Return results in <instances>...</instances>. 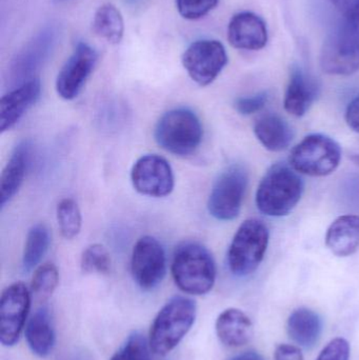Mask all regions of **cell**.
<instances>
[{"mask_svg": "<svg viewBox=\"0 0 359 360\" xmlns=\"http://www.w3.org/2000/svg\"><path fill=\"white\" fill-rule=\"evenodd\" d=\"M326 245L339 257L353 255L359 249V216L343 215L329 226Z\"/></svg>", "mask_w": 359, "mask_h": 360, "instance_id": "cell-20", "label": "cell"}, {"mask_svg": "<svg viewBox=\"0 0 359 360\" xmlns=\"http://www.w3.org/2000/svg\"><path fill=\"white\" fill-rule=\"evenodd\" d=\"M219 0H176L177 10L183 18L196 20L216 8Z\"/></svg>", "mask_w": 359, "mask_h": 360, "instance_id": "cell-30", "label": "cell"}, {"mask_svg": "<svg viewBox=\"0 0 359 360\" xmlns=\"http://www.w3.org/2000/svg\"><path fill=\"white\" fill-rule=\"evenodd\" d=\"M150 352L149 338L134 332L110 360H150Z\"/></svg>", "mask_w": 359, "mask_h": 360, "instance_id": "cell-29", "label": "cell"}, {"mask_svg": "<svg viewBox=\"0 0 359 360\" xmlns=\"http://www.w3.org/2000/svg\"><path fill=\"white\" fill-rule=\"evenodd\" d=\"M131 272L135 283L143 290L149 291L162 283L167 272V258L157 239L143 236L135 243Z\"/></svg>", "mask_w": 359, "mask_h": 360, "instance_id": "cell-12", "label": "cell"}, {"mask_svg": "<svg viewBox=\"0 0 359 360\" xmlns=\"http://www.w3.org/2000/svg\"><path fill=\"white\" fill-rule=\"evenodd\" d=\"M204 129L198 116L185 108L171 110L160 117L154 130L156 143L177 156L193 154L202 143Z\"/></svg>", "mask_w": 359, "mask_h": 360, "instance_id": "cell-5", "label": "cell"}, {"mask_svg": "<svg viewBox=\"0 0 359 360\" xmlns=\"http://www.w3.org/2000/svg\"><path fill=\"white\" fill-rule=\"evenodd\" d=\"M61 27L57 22H48L17 53L10 67V80L21 84L34 79V75L52 56L60 40Z\"/></svg>", "mask_w": 359, "mask_h": 360, "instance_id": "cell-8", "label": "cell"}, {"mask_svg": "<svg viewBox=\"0 0 359 360\" xmlns=\"http://www.w3.org/2000/svg\"><path fill=\"white\" fill-rule=\"evenodd\" d=\"M229 360H263V359L259 353L255 352V351H248V352L236 355Z\"/></svg>", "mask_w": 359, "mask_h": 360, "instance_id": "cell-36", "label": "cell"}, {"mask_svg": "<svg viewBox=\"0 0 359 360\" xmlns=\"http://www.w3.org/2000/svg\"><path fill=\"white\" fill-rule=\"evenodd\" d=\"M303 181L296 171L286 164H275L263 175L256 191L259 211L270 217L288 215L301 200Z\"/></svg>", "mask_w": 359, "mask_h": 360, "instance_id": "cell-2", "label": "cell"}, {"mask_svg": "<svg viewBox=\"0 0 359 360\" xmlns=\"http://www.w3.org/2000/svg\"><path fill=\"white\" fill-rule=\"evenodd\" d=\"M287 331L291 340L299 346L305 349L313 348L322 335V319L310 309H297L289 316Z\"/></svg>", "mask_w": 359, "mask_h": 360, "instance_id": "cell-23", "label": "cell"}, {"mask_svg": "<svg viewBox=\"0 0 359 360\" xmlns=\"http://www.w3.org/2000/svg\"><path fill=\"white\" fill-rule=\"evenodd\" d=\"M320 93L318 80L303 68H292L285 94V109L291 115L301 117L312 107Z\"/></svg>", "mask_w": 359, "mask_h": 360, "instance_id": "cell-17", "label": "cell"}, {"mask_svg": "<svg viewBox=\"0 0 359 360\" xmlns=\"http://www.w3.org/2000/svg\"><path fill=\"white\" fill-rule=\"evenodd\" d=\"M98 61V53L86 42H78L56 79V91L61 98H76L88 82Z\"/></svg>", "mask_w": 359, "mask_h": 360, "instance_id": "cell-14", "label": "cell"}, {"mask_svg": "<svg viewBox=\"0 0 359 360\" xmlns=\"http://www.w3.org/2000/svg\"><path fill=\"white\" fill-rule=\"evenodd\" d=\"M82 271L84 273L107 274L111 271V257L109 252L99 243L89 245L81 255Z\"/></svg>", "mask_w": 359, "mask_h": 360, "instance_id": "cell-28", "label": "cell"}, {"mask_svg": "<svg viewBox=\"0 0 359 360\" xmlns=\"http://www.w3.org/2000/svg\"><path fill=\"white\" fill-rule=\"evenodd\" d=\"M50 243V231L46 224L32 226L27 233L22 254V268L25 272H30L39 264L48 252Z\"/></svg>", "mask_w": 359, "mask_h": 360, "instance_id": "cell-25", "label": "cell"}, {"mask_svg": "<svg viewBox=\"0 0 359 360\" xmlns=\"http://www.w3.org/2000/svg\"><path fill=\"white\" fill-rule=\"evenodd\" d=\"M350 345L345 338L331 340L316 360H349Z\"/></svg>", "mask_w": 359, "mask_h": 360, "instance_id": "cell-32", "label": "cell"}, {"mask_svg": "<svg viewBox=\"0 0 359 360\" xmlns=\"http://www.w3.org/2000/svg\"><path fill=\"white\" fill-rule=\"evenodd\" d=\"M275 360H305L303 353L299 347L293 345L282 344L276 347L274 352Z\"/></svg>", "mask_w": 359, "mask_h": 360, "instance_id": "cell-33", "label": "cell"}, {"mask_svg": "<svg viewBox=\"0 0 359 360\" xmlns=\"http://www.w3.org/2000/svg\"><path fill=\"white\" fill-rule=\"evenodd\" d=\"M228 40L238 50H261L268 42L267 25L255 13L248 11L237 13L228 25Z\"/></svg>", "mask_w": 359, "mask_h": 360, "instance_id": "cell-15", "label": "cell"}, {"mask_svg": "<svg viewBox=\"0 0 359 360\" xmlns=\"http://www.w3.org/2000/svg\"><path fill=\"white\" fill-rule=\"evenodd\" d=\"M216 334L219 340L229 348H240L252 340L254 334L250 317L235 308L227 309L217 317Z\"/></svg>", "mask_w": 359, "mask_h": 360, "instance_id": "cell-19", "label": "cell"}, {"mask_svg": "<svg viewBox=\"0 0 359 360\" xmlns=\"http://www.w3.org/2000/svg\"><path fill=\"white\" fill-rule=\"evenodd\" d=\"M143 0H126V4L131 6H137L143 2Z\"/></svg>", "mask_w": 359, "mask_h": 360, "instance_id": "cell-38", "label": "cell"}, {"mask_svg": "<svg viewBox=\"0 0 359 360\" xmlns=\"http://www.w3.org/2000/svg\"><path fill=\"white\" fill-rule=\"evenodd\" d=\"M71 1V0H53V2L57 4H65V2Z\"/></svg>", "mask_w": 359, "mask_h": 360, "instance_id": "cell-39", "label": "cell"}, {"mask_svg": "<svg viewBox=\"0 0 359 360\" xmlns=\"http://www.w3.org/2000/svg\"><path fill=\"white\" fill-rule=\"evenodd\" d=\"M131 180L137 192L145 196L166 197L174 188V173L168 160L156 154H148L136 160Z\"/></svg>", "mask_w": 359, "mask_h": 360, "instance_id": "cell-13", "label": "cell"}, {"mask_svg": "<svg viewBox=\"0 0 359 360\" xmlns=\"http://www.w3.org/2000/svg\"><path fill=\"white\" fill-rule=\"evenodd\" d=\"M339 143L324 134H311L293 148L290 166L301 174L324 177L332 174L341 164Z\"/></svg>", "mask_w": 359, "mask_h": 360, "instance_id": "cell-7", "label": "cell"}, {"mask_svg": "<svg viewBox=\"0 0 359 360\" xmlns=\"http://www.w3.org/2000/svg\"><path fill=\"white\" fill-rule=\"evenodd\" d=\"M269 237V230L261 220L252 218L242 222L228 251V266L232 274L246 277L254 273L265 257Z\"/></svg>", "mask_w": 359, "mask_h": 360, "instance_id": "cell-6", "label": "cell"}, {"mask_svg": "<svg viewBox=\"0 0 359 360\" xmlns=\"http://www.w3.org/2000/svg\"><path fill=\"white\" fill-rule=\"evenodd\" d=\"M248 172L240 165L226 169L215 180L208 200V210L221 221H231L240 215L248 186Z\"/></svg>", "mask_w": 359, "mask_h": 360, "instance_id": "cell-9", "label": "cell"}, {"mask_svg": "<svg viewBox=\"0 0 359 360\" xmlns=\"http://www.w3.org/2000/svg\"><path fill=\"white\" fill-rule=\"evenodd\" d=\"M351 158L358 166H359V143L356 147L353 148L351 152Z\"/></svg>", "mask_w": 359, "mask_h": 360, "instance_id": "cell-37", "label": "cell"}, {"mask_svg": "<svg viewBox=\"0 0 359 360\" xmlns=\"http://www.w3.org/2000/svg\"><path fill=\"white\" fill-rule=\"evenodd\" d=\"M171 269L177 287L190 295H204L214 287L216 264L212 254L200 243H181L175 250Z\"/></svg>", "mask_w": 359, "mask_h": 360, "instance_id": "cell-1", "label": "cell"}, {"mask_svg": "<svg viewBox=\"0 0 359 360\" xmlns=\"http://www.w3.org/2000/svg\"><path fill=\"white\" fill-rule=\"evenodd\" d=\"M31 292L22 283H15L4 290L0 298V342L13 347L18 342L27 325L31 307Z\"/></svg>", "mask_w": 359, "mask_h": 360, "instance_id": "cell-11", "label": "cell"}, {"mask_svg": "<svg viewBox=\"0 0 359 360\" xmlns=\"http://www.w3.org/2000/svg\"><path fill=\"white\" fill-rule=\"evenodd\" d=\"M346 122L352 130L359 133V94L348 105Z\"/></svg>", "mask_w": 359, "mask_h": 360, "instance_id": "cell-34", "label": "cell"}, {"mask_svg": "<svg viewBox=\"0 0 359 360\" xmlns=\"http://www.w3.org/2000/svg\"><path fill=\"white\" fill-rule=\"evenodd\" d=\"M32 146L27 141H22L15 147L8 162L1 173L0 179V205L6 207L22 186L30 160H31Z\"/></svg>", "mask_w": 359, "mask_h": 360, "instance_id": "cell-18", "label": "cell"}, {"mask_svg": "<svg viewBox=\"0 0 359 360\" xmlns=\"http://www.w3.org/2000/svg\"><path fill=\"white\" fill-rule=\"evenodd\" d=\"M227 63V51L218 40H197L190 44L183 55V68L200 86L212 84Z\"/></svg>", "mask_w": 359, "mask_h": 360, "instance_id": "cell-10", "label": "cell"}, {"mask_svg": "<svg viewBox=\"0 0 359 360\" xmlns=\"http://www.w3.org/2000/svg\"><path fill=\"white\" fill-rule=\"evenodd\" d=\"M331 2L343 17L352 16L359 13V0H331Z\"/></svg>", "mask_w": 359, "mask_h": 360, "instance_id": "cell-35", "label": "cell"}, {"mask_svg": "<svg viewBox=\"0 0 359 360\" xmlns=\"http://www.w3.org/2000/svg\"><path fill=\"white\" fill-rule=\"evenodd\" d=\"M269 93L263 91L251 96L240 97L236 99L234 107L242 115H252L263 109L269 101Z\"/></svg>", "mask_w": 359, "mask_h": 360, "instance_id": "cell-31", "label": "cell"}, {"mask_svg": "<svg viewBox=\"0 0 359 360\" xmlns=\"http://www.w3.org/2000/svg\"><path fill=\"white\" fill-rule=\"evenodd\" d=\"M320 65L330 75L348 76L359 70V13L343 20L325 40Z\"/></svg>", "mask_w": 359, "mask_h": 360, "instance_id": "cell-4", "label": "cell"}, {"mask_svg": "<svg viewBox=\"0 0 359 360\" xmlns=\"http://www.w3.org/2000/svg\"><path fill=\"white\" fill-rule=\"evenodd\" d=\"M196 304L191 298L175 296L156 315L149 334L152 352L166 356L174 350L195 323Z\"/></svg>", "mask_w": 359, "mask_h": 360, "instance_id": "cell-3", "label": "cell"}, {"mask_svg": "<svg viewBox=\"0 0 359 360\" xmlns=\"http://www.w3.org/2000/svg\"><path fill=\"white\" fill-rule=\"evenodd\" d=\"M27 346L36 356H48L55 346V330L50 313L46 308L36 311L27 321L25 330Z\"/></svg>", "mask_w": 359, "mask_h": 360, "instance_id": "cell-22", "label": "cell"}, {"mask_svg": "<svg viewBox=\"0 0 359 360\" xmlns=\"http://www.w3.org/2000/svg\"><path fill=\"white\" fill-rule=\"evenodd\" d=\"M254 133L259 143L272 152L286 150L294 139V130L282 116L276 113L266 114L256 120Z\"/></svg>", "mask_w": 359, "mask_h": 360, "instance_id": "cell-21", "label": "cell"}, {"mask_svg": "<svg viewBox=\"0 0 359 360\" xmlns=\"http://www.w3.org/2000/svg\"><path fill=\"white\" fill-rule=\"evenodd\" d=\"M56 216L61 235L65 239L77 237L82 224L81 212L77 202L72 198L63 199L57 205Z\"/></svg>", "mask_w": 359, "mask_h": 360, "instance_id": "cell-26", "label": "cell"}, {"mask_svg": "<svg viewBox=\"0 0 359 360\" xmlns=\"http://www.w3.org/2000/svg\"><path fill=\"white\" fill-rule=\"evenodd\" d=\"M93 31L110 44H119L124 33V18L120 11L112 4L99 6L93 19Z\"/></svg>", "mask_w": 359, "mask_h": 360, "instance_id": "cell-24", "label": "cell"}, {"mask_svg": "<svg viewBox=\"0 0 359 360\" xmlns=\"http://www.w3.org/2000/svg\"><path fill=\"white\" fill-rule=\"evenodd\" d=\"M59 283V273L53 264L38 266L34 273L31 283V293L38 302L48 300L56 290Z\"/></svg>", "mask_w": 359, "mask_h": 360, "instance_id": "cell-27", "label": "cell"}, {"mask_svg": "<svg viewBox=\"0 0 359 360\" xmlns=\"http://www.w3.org/2000/svg\"><path fill=\"white\" fill-rule=\"evenodd\" d=\"M41 94V84L37 78L19 84L1 97L0 101V131L12 129L27 110L35 105Z\"/></svg>", "mask_w": 359, "mask_h": 360, "instance_id": "cell-16", "label": "cell"}]
</instances>
